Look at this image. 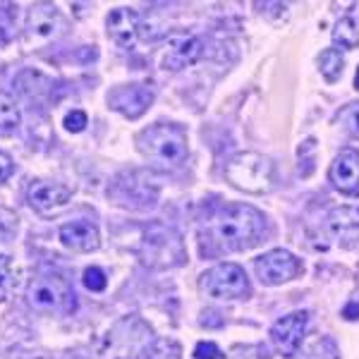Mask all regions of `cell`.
Segmentation results:
<instances>
[{
  "instance_id": "obj_1",
  "label": "cell",
  "mask_w": 359,
  "mask_h": 359,
  "mask_svg": "<svg viewBox=\"0 0 359 359\" xmlns=\"http://www.w3.org/2000/svg\"><path fill=\"white\" fill-rule=\"evenodd\" d=\"M266 218L249 204H230L218 211L201 230V247L216 257L223 252H242L259 242Z\"/></svg>"
},
{
  "instance_id": "obj_2",
  "label": "cell",
  "mask_w": 359,
  "mask_h": 359,
  "mask_svg": "<svg viewBox=\"0 0 359 359\" xmlns=\"http://www.w3.org/2000/svg\"><path fill=\"white\" fill-rule=\"evenodd\" d=\"M137 149L156 168H177L187 158V135L177 125H151L137 137Z\"/></svg>"
},
{
  "instance_id": "obj_3",
  "label": "cell",
  "mask_w": 359,
  "mask_h": 359,
  "mask_svg": "<svg viewBox=\"0 0 359 359\" xmlns=\"http://www.w3.org/2000/svg\"><path fill=\"white\" fill-rule=\"evenodd\" d=\"M225 180L235 189L247 194H266L273 189L276 182V165L269 156L257 151H245L230 158L225 165Z\"/></svg>"
},
{
  "instance_id": "obj_4",
  "label": "cell",
  "mask_w": 359,
  "mask_h": 359,
  "mask_svg": "<svg viewBox=\"0 0 359 359\" xmlns=\"http://www.w3.org/2000/svg\"><path fill=\"white\" fill-rule=\"evenodd\" d=\"M27 302L43 314H69L77 306L72 285L60 273H41L27 287Z\"/></svg>"
},
{
  "instance_id": "obj_5",
  "label": "cell",
  "mask_w": 359,
  "mask_h": 359,
  "mask_svg": "<svg viewBox=\"0 0 359 359\" xmlns=\"http://www.w3.org/2000/svg\"><path fill=\"white\" fill-rule=\"evenodd\" d=\"M139 259L151 269H172L184 262V245L175 230L156 223L144 233V242L139 247Z\"/></svg>"
},
{
  "instance_id": "obj_6",
  "label": "cell",
  "mask_w": 359,
  "mask_h": 359,
  "mask_svg": "<svg viewBox=\"0 0 359 359\" xmlns=\"http://www.w3.org/2000/svg\"><path fill=\"white\" fill-rule=\"evenodd\" d=\"M199 287L213 299H237L252 292L245 271L237 264H218L208 269L199 280Z\"/></svg>"
},
{
  "instance_id": "obj_7",
  "label": "cell",
  "mask_w": 359,
  "mask_h": 359,
  "mask_svg": "<svg viewBox=\"0 0 359 359\" xmlns=\"http://www.w3.org/2000/svg\"><path fill=\"white\" fill-rule=\"evenodd\" d=\"M62 29H65V22H62L55 5L36 3L29 10L27 27H25V41L29 46H46L50 41H55L62 34Z\"/></svg>"
},
{
  "instance_id": "obj_8",
  "label": "cell",
  "mask_w": 359,
  "mask_h": 359,
  "mask_svg": "<svg viewBox=\"0 0 359 359\" xmlns=\"http://www.w3.org/2000/svg\"><path fill=\"white\" fill-rule=\"evenodd\" d=\"M254 271L264 285H283V283L292 280L294 276H299L302 262L285 249H273L254 262Z\"/></svg>"
},
{
  "instance_id": "obj_9",
  "label": "cell",
  "mask_w": 359,
  "mask_h": 359,
  "mask_svg": "<svg viewBox=\"0 0 359 359\" xmlns=\"http://www.w3.org/2000/svg\"><path fill=\"white\" fill-rule=\"evenodd\" d=\"M306 321H309L306 311H294V314L278 318L273 323V328H271V340H273L276 350L280 352L283 357H294L299 352V345H302V338L306 331Z\"/></svg>"
},
{
  "instance_id": "obj_10",
  "label": "cell",
  "mask_w": 359,
  "mask_h": 359,
  "mask_svg": "<svg viewBox=\"0 0 359 359\" xmlns=\"http://www.w3.org/2000/svg\"><path fill=\"white\" fill-rule=\"evenodd\" d=\"M111 108H115L118 113H123L125 118L137 120L151 108L154 103V91L147 84H130V86H118L115 91H111L108 96Z\"/></svg>"
},
{
  "instance_id": "obj_11",
  "label": "cell",
  "mask_w": 359,
  "mask_h": 359,
  "mask_svg": "<svg viewBox=\"0 0 359 359\" xmlns=\"http://www.w3.org/2000/svg\"><path fill=\"white\" fill-rule=\"evenodd\" d=\"M69 196H72V192L67 187H62V184L34 182L27 192V201L41 216H55L57 211H62L69 204Z\"/></svg>"
},
{
  "instance_id": "obj_12",
  "label": "cell",
  "mask_w": 359,
  "mask_h": 359,
  "mask_svg": "<svg viewBox=\"0 0 359 359\" xmlns=\"http://www.w3.org/2000/svg\"><path fill=\"white\" fill-rule=\"evenodd\" d=\"M201 50L204 46L196 36H189V34H172L165 43V53H163V67L165 69H184L187 65H194L201 57Z\"/></svg>"
},
{
  "instance_id": "obj_13",
  "label": "cell",
  "mask_w": 359,
  "mask_h": 359,
  "mask_svg": "<svg viewBox=\"0 0 359 359\" xmlns=\"http://www.w3.org/2000/svg\"><path fill=\"white\" fill-rule=\"evenodd\" d=\"M333 187L340 189L343 194H357L359 192V151L355 149H345L335 156L328 170Z\"/></svg>"
},
{
  "instance_id": "obj_14",
  "label": "cell",
  "mask_w": 359,
  "mask_h": 359,
  "mask_svg": "<svg viewBox=\"0 0 359 359\" xmlns=\"http://www.w3.org/2000/svg\"><path fill=\"white\" fill-rule=\"evenodd\" d=\"M60 242L74 252H96L98 245H101V235H98V228L89 221H72L65 223L60 228Z\"/></svg>"
},
{
  "instance_id": "obj_15",
  "label": "cell",
  "mask_w": 359,
  "mask_h": 359,
  "mask_svg": "<svg viewBox=\"0 0 359 359\" xmlns=\"http://www.w3.org/2000/svg\"><path fill=\"white\" fill-rule=\"evenodd\" d=\"M108 25V34L118 46L123 48H130L132 43L137 41V34H139V15L132 8H118L108 15L106 20Z\"/></svg>"
},
{
  "instance_id": "obj_16",
  "label": "cell",
  "mask_w": 359,
  "mask_h": 359,
  "mask_svg": "<svg viewBox=\"0 0 359 359\" xmlns=\"http://www.w3.org/2000/svg\"><path fill=\"white\" fill-rule=\"evenodd\" d=\"M328 230L343 240L345 245H350L352 240L359 237V208H352V206H340V208H333L328 213Z\"/></svg>"
},
{
  "instance_id": "obj_17",
  "label": "cell",
  "mask_w": 359,
  "mask_h": 359,
  "mask_svg": "<svg viewBox=\"0 0 359 359\" xmlns=\"http://www.w3.org/2000/svg\"><path fill=\"white\" fill-rule=\"evenodd\" d=\"M20 127V108L15 98L0 91V135H10Z\"/></svg>"
},
{
  "instance_id": "obj_18",
  "label": "cell",
  "mask_w": 359,
  "mask_h": 359,
  "mask_svg": "<svg viewBox=\"0 0 359 359\" xmlns=\"http://www.w3.org/2000/svg\"><path fill=\"white\" fill-rule=\"evenodd\" d=\"M299 359H340L338 345H335L333 338L328 335H321L314 343H309L304 347V352L299 355Z\"/></svg>"
},
{
  "instance_id": "obj_19",
  "label": "cell",
  "mask_w": 359,
  "mask_h": 359,
  "mask_svg": "<svg viewBox=\"0 0 359 359\" xmlns=\"http://www.w3.org/2000/svg\"><path fill=\"white\" fill-rule=\"evenodd\" d=\"M333 41L340 43L343 48L352 50L359 46V29L355 25V20H350V17H343V20L335 25L333 29Z\"/></svg>"
},
{
  "instance_id": "obj_20",
  "label": "cell",
  "mask_w": 359,
  "mask_h": 359,
  "mask_svg": "<svg viewBox=\"0 0 359 359\" xmlns=\"http://www.w3.org/2000/svg\"><path fill=\"white\" fill-rule=\"evenodd\" d=\"M318 65H321L323 77H326L328 82H335V79L340 77V72H343V55H340V50L328 48L318 57Z\"/></svg>"
},
{
  "instance_id": "obj_21",
  "label": "cell",
  "mask_w": 359,
  "mask_h": 359,
  "mask_svg": "<svg viewBox=\"0 0 359 359\" xmlns=\"http://www.w3.org/2000/svg\"><path fill=\"white\" fill-rule=\"evenodd\" d=\"M13 5H0V48L8 46L15 36V13Z\"/></svg>"
},
{
  "instance_id": "obj_22",
  "label": "cell",
  "mask_w": 359,
  "mask_h": 359,
  "mask_svg": "<svg viewBox=\"0 0 359 359\" xmlns=\"http://www.w3.org/2000/svg\"><path fill=\"white\" fill-rule=\"evenodd\" d=\"M338 123L345 127L347 135L359 139V103H350L338 113Z\"/></svg>"
},
{
  "instance_id": "obj_23",
  "label": "cell",
  "mask_w": 359,
  "mask_h": 359,
  "mask_svg": "<svg viewBox=\"0 0 359 359\" xmlns=\"http://www.w3.org/2000/svg\"><path fill=\"white\" fill-rule=\"evenodd\" d=\"M106 285H108V278L101 269H98V266H91V269L84 271V287L86 290L101 292V290H106Z\"/></svg>"
},
{
  "instance_id": "obj_24",
  "label": "cell",
  "mask_w": 359,
  "mask_h": 359,
  "mask_svg": "<svg viewBox=\"0 0 359 359\" xmlns=\"http://www.w3.org/2000/svg\"><path fill=\"white\" fill-rule=\"evenodd\" d=\"M86 125H89V118H86V113H82V111L67 113L65 127H67L69 132H84V130H86Z\"/></svg>"
},
{
  "instance_id": "obj_25",
  "label": "cell",
  "mask_w": 359,
  "mask_h": 359,
  "mask_svg": "<svg viewBox=\"0 0 359 359\" xmlns=\"http://www.w3.org/2000/svg\"><path fill=\"white\" fill-rule=\"evenodd\" d=\"M223 352L216 343H199L194 347V359H221Z\"/></svg>"
},
{
  "instance_id": "obj_26",
  "label": "cell",
  "mask_w": 359,
  "mask_h": 359,
  "mask_svg": "<svg viewBox=\"0 0 359 359\" xmlns=\"http://www.w3.org/2000/svg\"><path fill=\"white\" fill-rule=\"evenodd\" d=\"M13 170H15L13 158H10V156L5 154V151H0V184H3L10 175H13Z\"/></svg>"
},
{
  "instance_id": "obj_27",
  "label": "cell",
  "mask_w": 359,
  "mask_h": 359,
  "mask_svg": "<svg viewBox=\"0 0 359 359\" xmlns=\"http://www.w3.org/2000/svg\"><path fill=\"white\" fill-rule=\"evenodd\" d=\"M8 283H10V257L0 254V292L8 287Z\"/></svg>"
},
{
  "instance_id": "obj_28",
  "label": "cell",
  "mask_w": 359,
  "mask_h": 359,
  "mask_svg": "<svg viewBox=\"0 0 359 359\" xmlns=\"http://www.w3.org/2000/svg\"><path fill=\"white\" fill-rule=\"evenodd\" d=\"M201 323H204V326H223V318H218L216 311H204Z\"/></svg>"
},
{
  "instance_id": "obj_29",
  "label": "cell",
  "mask_w": 359,
  "mask_h": 359,
  "mask_svg": "<svg viewBox=\"0 0 359 359\" xmlns=\"http://www.w3.org/2000/svg\"><path fill=\"white\" fill-rule=\"evenodd\" d=\"M345 318H359V302H350L343 311Z\"/></svg>"
},
{
  "instance_id": "obj_30",
  "label": "cell",
  "mask_w": 359,
  "mask_h": 359,
  "mask_svg": "<svg viewBox=\"0 0 359 359\" xmlns=\"http://www.w3.org/2000/svg\"><path fill=\"white\" fill-rule=\"evenodd\" d=\"M355 89H359V67H357V77H355Z\"/></svg>"
}]
</instances>
